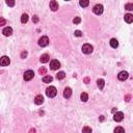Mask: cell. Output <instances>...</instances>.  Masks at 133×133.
Wrapping results in <instances>:
<instances>
[{"mask_svg": "<svg viewBox=\"0 0 133 133\" xmlns=\"http://www.w3.org/2000/svg\"><path fill=\"white\" fill-rule=\"evenodd\" d=\"M46 95H47V97H49V98H54L56 95H57V90H56L54 86H49L46 90Z\"/></svg>", "mask_w": 133, "mask_h": 133, "instance_id": "cell-1", "label": "cell"}, {"mask_svg": "<svg viewBox=\"0 0 133 133\" xmlns=\"http://www.w3.org/2000/svg\"><path fill=\"white\" fill-rule=\"evenodd\" d=\"M93 46L90 45V44H84L83 46H82V52L84 53V54H91V52H93Z\"/></svg>", "mask_w": 133, "mask_h": 133, "instance_id": "cell-2", "label": "cell"}, {"mask_svg": "<svg viewBox=\"0 0 133 133\" xmlns=\"http://www.w3.org/2000/svg\"><path fill=\"white\" fill-rule=\"evenodd\" d=\"M59 68H60V62L58 60H56V59L51 60V62H50V69L53 70V71H55V70H58Z\"/></svg>", "mask_w": 133, "mask_h": 133, "instance_id": "cell-3", "label": "cell"}, {"mask_svg": "<svg viewBox=\"0 0 133 133\" xmlns=\"http://www.w3.org/2000/svg\"><path fill=\"white\" fill-rule=\"evenodd\" d=\"M39 45L41 47H47L49 45V39L48 36H42L39 40Z\"/></svg>", "mask_w": 133, "mask_h": 133, "instance_id": "cell-4", "label": "cell"}, {"mask_svg": "<svg viewBox=\"0 0 133 133\" xmlns=\"http://www.w3.org/2000/svg\"><path fill=\"white\" fill-rule=\"evenodd\" d=\"M33 76H34L33 71L28 70V71H26V72L24 73V80L25 81H29V80H31V79L33 78Z\"/></svg>", "mask_w": 133, "mask_h": 133, "instance_id": "cell-5", "label": "cell"}, {"mask_svg": "<svg viewBox=\"0 0 133 133\" xmlns=\"http://www.w3.org/2000/svg\"><path fill=\"white\" fill-rule=\"evenodd\" d=\"M103 11H104V8H103L102 4H97V5H95L94 8H93V12L96 15H101L103 12Z\"/></svg>", "mask_w": 133, "mask_h": 133, "instance_id": "cell-6", "label": "cell"}, {"mask_svg": "<svg viewBox=\"0 0 133 133\" xmlns=\"http://www.w3.org/2000/svg\"><path fill=\"white\" fill-rule=\"evenodd\" d=\"M11 64V59H9L7 56H2L1 59H0V65L2 66H6Z\"/></svg>", "mask_w": 133, "mask_h": 133, "instance_id": "cell-7", "label": "cell"}, {"mask_svg": "<svg viewBox=\"0 0 133 133\" xmlns=\"http://www.w3.org/2000/svg\"><path fill=\"white\" fill-rule=\"evenodd\" d=\"M123 119H124V113L119 111V112H115V116H113V120H115V122H122Z\"/></svg>", "mask_w": 133, "mask_h": 133, "instance_id": "cell-8", "label": "cell"}, {"mask_svg": "<svg viewBox=\"0 0 133 133\" xmlns=\"http://www.w3.org/2000/svg\"><path fill=\"white\" fill-rule=\"evenodd\" d=\"M118 78H119V80H121V81L126 80V79L128 78V72H126V71L120 72L119 75H118Z\"/></svg>", "mask_w": 133, "mask_h": 133, "instance_id": "cell-9", "label": "cell"}, {"mask_svg": "<svg viewBox=\"0 0 133 133\" xmlns=\"http://www.w3.org/2000/svg\"><path fill=\"white\" fill-rule=\"evenodd\" d=\"M50 8L53 12H56L58 9V3L56 2V0H51L50 1Z\"/></svg>", "mask_w": 133, "mask_h": 133, "instance_id": "cell-10", "label": "cell"}, {"mask_svg": "<svg viewBox=\"0 0 133 133\" xmlns=\"http://www.w3.org/2000/svg\"><path fill=\"white\" fill-rule=\"evenodd\" d=\"M2 33L4 34L5 36H12V27H5L4 29L2 30Z\"/></svg>", "mask_w": 133, "mask_h": 133, "instance_id": "cell-11", "label": "cell"}, {"mask_svg": "<svg viewBox=\"0 0 133 133\" xmlns=\"http://www.w3.org/2000/svg\"><path fill=\"white\" fill-rule=\"evenodd\" d=\"M34 103L36 104V105H41V104L44 103V98L42 95H39V96L36 97V99H34Z\"/></svg>", "mask_w": 133, "mask_h": 133, "instance_id": "cell-12", "label": "cell"}, {"mask_svg": "<svg viewBox=\"0 0 133 133\" xmlns=\"http://www.w3.org/2000/svg\"><path fill=\"white\" fill-rule=\"evenodd\" d=\"M71 96H72V90L70 87H66L64 91V97L66 98V99H69Z\"/></svg>", "mask_w": 133, "mask_h": 133, "instance_id": "cell-13", "label": "cell"}, {"mask_svg": "<svg viewBox=\"0 0 133 133\" xmlns=\"http://www.w3.org/2000/svg\"><path fill=\"white\" fill-rule=\"evenodd\" d=\"M40 60H41V62H42V64H46V62H48L50 60V56L48 54H43L42 56H41Z\"/></svg>", "mask_w": 133, "mask_h": 133, "instance_id": "cell-14", "label": "cell"}, {"mask_svg": "<svg viewBox=\"0 0 133 133\" xmlns=\"http://www.w3.org/2000/svg\"><path fill=\"white\" fill-rule=\"evenodd\" d=\"M125 22H127V23H132L133 22V15L131 14H127V15H125Z\"/></svg>", "mask_w": 133, "mask_h": 133, "instance_id": "cell-15", "label": "cell"}, {"mask_svg": "<svg viewBox=\"0 0 133 133\" xmlns=\"http://www.w3.org/2000/svg\"><path fill=\"white\" fill-rule=\"evenodd\" d=\"M52 80H53V78H52V76H50V75H46L43 77V81L45 82V83H50V82H52Z\"/></svg>", "mask_w": 133, "mask_h": 133, "instance_id": "cell-16", "label": "cell"}, {"mask_svg": "<svg viewBox=\"0 0 133 133\" xmlns=\"http://www.w3.org/2000/svg\"><path fill=\"white\" fill-rule=\"evenodd\" d=\"M79 4L81 7H86L90 4V0H79Z\"/></svg>", "mask_w": 133, "mask_h": 133, "instance_id": "cell-17", "label": "cell"}, {"mask_svg": "<svg viewBox=\"0 0 133 133\" xmlns=\"http://www.w3.org/2000/svg\"><path fill=\"white\" fill-rule=\"evenodd\" d=\"M110 46L112 47V48H118L119 46V42L116 39H111L110 40Z\"/></svg>", "mask_w": 133, "mask_h": 133, "instance_id": "cell-18", "label": "cell"}, {"mask_svg": "<svg viewBox=\"0 0 133 133\" xmlns=\"http://www.w3.org/2000/svg\"><path fill=\"white\" fill-rule=\"evenodd\" d=\"M97 84H98V87H99L100 90H102V88L104 87V84H105V81H104L103 79H98Z\"/></svg>", "mask_w": 133, "mask_h": 133, "instance_id": "cell-19", "label": "cell"}, {"mask_svg": "<svg viewBox=\"0 0 133 133\" xmlns=\"http://www.w3.org/2000/svg\"><path fill=\"white\" fill-rule=\"evenodd\" d=\"M66 77V73L65 72H58L57 75H56V78L58 79V80H62Z\"/></svg>", "mask_w": 133, "mask_h": 133, "instance_id": "cell-20", "label": "cell"}, {"mask_svg": "<svg viewBox=\"0 0 133 133\" xmlns=\"http://www.w3.org/2000/svg\"><path fill=\"white\" fill-rule=\"evenodd\" d=\"M80 98H81V101H82V102H86V101L88 100V95H87L86 93H82L81 96H80Z\"/></svg>", "mask_w": 133, "mask_h": 133, "instance_id": "cell-21", "label": "cell"}, {"mask_svg": "<svg viewBox=\"0 0 133 133\" xmlns=\"http://www.w3.org/2000/svg\"><path fill=\"white\" fill-rule=\"evenodd\" d=\"M28 21V15L27 14H23L21 16V22L22 23H27Z\"/></svg>", "mask_w": 133, "mask_h": 133, "instance_id": "cell-22", "label": "cell"}, {"mask_svg": "<svg viewBox=\"0 0 133 133\" xmlns=\"http://www.w3.org/2000/svg\"><path fill=\"white\" fill-rule=\"evenodd\" d=\"M125 9H127V11H133V3H127V4L125 5Z\"/></svg>", "mask_w": 133, "mask_h": 133, "instance_id": "cell-23", "label": "cell"}, {"mask_svg": "<svg viewBox=\"0 0 133 133\" xmlns=\"http://www.w3.org/2000/svg\"><path fill=\"white\" fill-rule=\"evenodd\" d=\"M6 4L8 6H11V7H12V6H15L16 2H15V0H6Z\"/></svg>", "mask_w": 133, "mask_h": 133, "instance_id": "cell-24", "label": "cell"}, {"mask_svg": "<svg viewBox=\"0 0 133 133\" xmlns=\"http://www.w3.org/2000/svg\"><path fill=\"white\" fill-rule=\"evenodd\" d=\"M81 22V18L80 17H75L74 19H73V23L74 24H79Z\"/></svg>", "mask_w": 133, "mask_h": 133, "instance_id": "cell-25", "label": "cell"}, {"mask_svg": "<svg viewBox=\"0 0 133 133\" xmlns=\"http://www.w3.org/2000/svg\"><path fill=\"white\" fill-rule=\"evenodd\" d=\"M46 72H47V70L44 68V66H42V68H40V70H39V73L41 75H45L46 74Z\"/></svg>", "mask_w": 133, "mask_h": 133, "instance_id": "cell-26", "label": "cell"}, {"mask_svg": "<svg viewBox=\"0 0 133 133\" xmlns=\"http://www.w3.org/2000/svg\"><path fill=\"white\" fill-rule=\"evenodd\" d=\"M115 133H118V132H122V133H124L125 132V129L124 128H122V127H116L115 129Z\"/></svg>", "mask_w": 133, "mask_h": 133, "instance_id": "cell-27", "label": "cell"}, {"mask_svg": "<svg viewBox=\"0 0 133 133\" xmlns=\"http://www.w3.org/2000/svg\"><path fill=\"white\" fill-rule=\"evenodd\" d=\"M74 34H75V36H78V37L82 36V33H81V31H80V30H76L75 32H74Z\"/></svg>", "mask_w": 133, "mask_h": 133, "instance_id": "cell-28", "label": "cell"}, {"mask_svg": "<svg viewBox=\"0 0 133 133\" xmlns=\"http://www.w3.org/2000/svg\"><path fill=\"white\" fill-rule=\"evenodd\" d=\"M32 22H33V23H37V22H39V17H37V16H33V17H32Z\"/></svg>", "mask_w": 133, "mask_h": 133, "instance_id": "cell-29", "label": "cell"}, {"mask_svg": "<svg viewBox=\"0 0 133 133\" xmlns=\"http://www.w3.org/2000/svg\"><path fill=\"white\" fill-rule=\"evenodd\" d=\"M82 131L83 132H91V129L88 128V127H84L83 129H82Z\"/></svg>", "mask_w": 133, "mask_h": 133, "instance_id": "cell-30", "label": "cell"}, {"mask_svg": "<svg viewBox=\"0 0 133 133\" xmlns=\"http://www.w3.org/2000/svg\"><path fill=\"white\" fill-rule=\"evenodd\" d=\"M130 99H131L130 95H126V96H125V101H126V102H129V101H130Z\"/></svg>", "mask_w": 133, "mask_h": 133, "instance_id": "cell-31", "label": "cell"}, {"mask_svg": "<svg viewBox=\"0 0 133 133\" xmlns=\"http://www.w3.org/2000/svg\"><path fill=\"white\" fill-rule=\"evenodd\" d=\"M26 56H27V52L26 51H23L21 53V58H25Z\"/></svg>", "mask_w": 133, "mask_h": 133, "instance_id": "cell-32", "label": "cell"}, {"mask_svg": "<svg viewBox=\"0 0 133 133\" xmlns=\"http://www.w3.org/2000/svg\"><path fill=\"white\" fill-rule=\"evenodd\" d=\"M5 23H6V21L3 18H1V20H0V25H1V26H3V25H5Z\"/></svg>", "mask_w": 133, "mask_h": 133, "instance_id": "cell-33", "label": "cell"}, {"mask_svg": "<svg viewBox=\"0 0 133 133\" xmlns=\"http://www.w3.org/2000/svg\"><path fill=\"white\" fill-rule=\"evenodd\" d=\"M99 120H100V122H103L104 120H105V118H104V115H101L100 118H99Z\"/></svg>", "mask_w": 133, "mask_h": 133, "instance_id": "cell-34", "label": "cell"}, {"mask_svg": "<svg viewBox=\"0 0 133 133\" xmlns=\"http://www.w3.org/2000/svg\"><path fill=\"white\" fill-rule=\"evenodd\" d=\"M84 82H85V83H88V82H90V78L86 77V78L84 79Z\"/></svg>", "mask_w": 133, "mask_h": 133, "instance_id": "cell-35", "label": "cell"}, {"mask_svg": "<svg viewBox=\"0 0 133 133\" xmlns=\"http://www.w3.org/2000/svg\"><path fill=\"white\" fill-rule=\"evenodd\" d=\"M30 132H36V129H30Z\"/></svg>", "mask_w": 133, "mask_h": 133, "instance_id": "cell-36", "label": "cell"}, {"mask_svg": "<svg viewBox=\"0 0 133 133\" xmlns=\"http://www.w3.org/2000/svg\"><path fill=\"white\" fill-rule=\"evenodd\" d=\"M115 111H116V109H115V108H113V109H112V112H113V113H115Z\"/></svg>", "mask_w": 133, "mask_h": 133, "instance_id": "cell-37", "label": "cell"}, {"mask_svg": "<svg viewBox=\"0 0 133 133\" xmlns=\"http://www.w3.org/2000/svg\"><path fill=\"white\" fill-rule=\"evenodd\" d=\"M66 1H69V0H66Z\"/></svg>", "mask_w": 133, "mask_h": 133, "instance_id": "cell-38", "label": "cell"}]
</instances>
